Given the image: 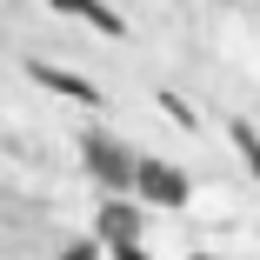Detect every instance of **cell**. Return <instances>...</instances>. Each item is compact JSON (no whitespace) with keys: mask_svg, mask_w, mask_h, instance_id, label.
I'll list each match as a JSON object with an SVG mask.
<instances>
[{"mask_svg":"<svg viewBox=\"0 0 260 260\" xmlns=\"http://www.w3.org/2000/svg\"><path fill=\"white\" fill-rule=\"evenodd\" d=\"M87 167L107 180V187H140V160L127 147H114L107 134H87Z\"/></svg>","mask_w":260,"mask_h":260,"instance_id":"1","label":"cell"},{"mask_svg":"<svg viewBox=\"0 0 260 260\" xmlns=\"http://www.w3.org/2000/svg\"><path fill=\"white\" fill-rule=\"evenodd\" d=\"M140 193L153 207H187V174L167 167V160H140Z\"/></svg>","mask_w":260,"mask_h":260,"instance_id":"2","label":"cell"},{"mask_svg":"<svg viewBox=\"0 0 260 260\" xmlns=\"http://www.w3.org/2000/svg\"><path fill=\"white\" fill-rule=\"evenodd\" d=\"M100 234H107L114 247H134V234H140V207H127V200H114V207H100V220H93Z\"/></svg>","mask_w":260,"mask_h":260,"instance_id":"3","label":"cell"},{"mask_svg":"<svg viewBox=\"0 0 260 260\" xmlns=\"http://www.w3.org/2000/svg\"><path fill=\"white\" fill-rule=\"evenodd\" d=\"M34 80H40V87H54V93H67V100H87V107H100L93 80H80V74H60V67H34Z\"/></svg>","mask_w":260,"mask_h":260,"instance_id":"4","label":"cell"},{"mask_svg":"<svg viewBox=\"0 0 260 260\" xmlns=\"http://www.w3.org/2000/svg\"><path fill=\"white\" fill-rule=\"evenodd\" d=\"M60 7H67V14H80V20H93L100 34H127V20H120L114 7H100V0H60Z\"/></svg>","mask_w":260,"mask_h":260,"instance_id":"5","label":"cell"},{"mask_svg":"<svg viewBox=\"0 0 260 260\" xmlns=\"http://www.w3.org/2000/svg\"><path fill=\"white\" fill-rule=\"evenodd\" d=\"M234 147H240V153H247V167H253V174H260V134H253V127H234Z\"/></svg>","mask_w":260,"mask_h":260,"instance_id":"6","label":"cell"},{"mask_svg":"<svg viewBox=\"0 0 260 260\" xmlns=\"http://www.w3.org/2000/svg\"><path fill=\"white\" fill-rule=\"evenodd\" d=\"M60 260H100V253H93V247H87V240H80V247H67V253H60Z\"/></svg>","mask_w":260,"mask_h":260,"instance_id":"7","label":"cell"},{"mask_svg":"<svg viewBox=\"0 0 260 260\" xmlns=\"http://www.w3.org/2000/svg\"><path fill=\"white\" fill-rule=\"evenodd\" d=\"M114 253H120V260H147V253H140V247H114Z\"/></svg>","mask_w":260,"mask_h":260,"instance_id":"8","label":"cell"},{"mask_svg":"<svg viewBox=\"0 0 260 260\" xmlns=\"http://www.w3.org/2000/svg\"><path fill=\"white\" fill-rule=\"evenodd\" d=\"M193 260H214V253H193Z\"/></svg>","mask_w":260,"mask_h":260,"instance_id":"9","label":"cell"}]
</instances>
